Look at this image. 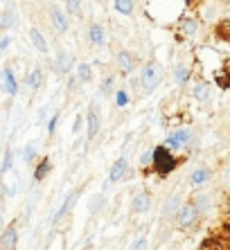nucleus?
Wrapping results in <instances>:
<instances>
[{
  "mask_svg": "<svg viewBox=\"0 0 230 250\" xmlns=\"http://www.w3.org/2000/svg\"><path fill=\"white\" fill-rule=\"evenodd\" d=\"M162 79H165V68H162V63L156 61V59L147 61L138 75V83H140V88H142V93H147V95L154 93L156 88L162 83Z\"/></svg>",
  "mask_w": 230,
  "mask_h": 250,
  "instance_id": "nucleus-1",
  "label": "nucleus"
},
{
  "mask_svg": "<svg viewBox=\"0 0 230 250\" xmlns=\"http://www.w3.org/2000/svg\"><path fill=\"white\" fill-rule=\"evenodd\" d=\"M196 142V131L190 126H179L174 128L172 133L167 135L165 140H162V145L169 149V151H190L192 146H194Z\"/></svg>",
  "mask_w": 230,
  "mask_h": 250,
  "instance_id": "nucleus-2",
  "label": "nucleus"
},
{
  "mask_svg": "<svg viewBox=\"0 0 230 250\" xmlns=\"http://www.w3.org/2000/svg\"><path fill=\"white\" fill-rule=\"evenodd\" d=\"M176 167H179L176 153L169 151L165 145L154 146V165H151V169H156V174L167 176V174H172Z\"/></svg>",
  "mask_w": 230,
  "mask_h": 250,
  "instance_id": "nucleus-3",
  "label": "nucleus"
},
{
  "mask_svg": "<svg viewBox=\"0 0 230 250\" xmlns=\"http://www.w3.org/2000/svg\"><path fill=\"white\" fill-rule=\"evenodd\" d=\"M199 219H201V214H199V209L194 208V203H192V201H185V203L181 205V209L176 212V216H174V223H176V228H181V230H190V228H194L196 223H199Z\"/></svg>",
  "mask_w": 230,
  "mask_h": 250,
  "instance_id": "nucleus-4",
  "label": "nucleus"
},
{
  "mask_svg": "<svg viewBox=\"0 0 230 250\" xmlns=\"http://www.w3.org/2000/svg\"><path fill=\"white\" fill-rule=\"evenodd\" d=\"M183 203H185V201H183V192H179V189H176L174 194H169V196L165 198L162 209H161V219H162V221H172Z\"/></svg>",
  "mask_w": 230,
  "mask_h": 250,
  "instance_id": "nucleus-5",
  "label": "nucleus"
},
{
  "mask_svg": "<svg viewBox=\"0 0 230 250\" xmlns=\"http://www.w3.org/2000/svg\"><path fill=\"white\" fill-rule=\"evenodd\" d=\"M115 65H117L122 77H131L136 72V65H138L136 54L129 52V50H120V52L115 54Z\"/></svg>",
  "mask_w": 230,
  "mask_h": 250,
  "instance_id": "nucleus-6",
  "label": "nucleus"
},
{
  "mask_svg": "<svg viewBox=\"0 0 230 250\" xmlns=\"http://www.w3.org/2000/svg\"><path fill=\"white\" fill-rule=\"evenodd\" d=\"M99 131H102V115H99L97 106L92 104L86 111V140L88 142H92V140L97 138Z\"/></svg>",
  "mask_w": 230,
  "mask_h": 250,
  "instance_id": "nucleus-7",
  "label": "nucleus"
},
{
  "mask_svg": "<svg viewBox=\"0 0 230 250\" xmlns=\"http://www.w3.org/2000/svg\"><path fill=\"white\" fill-rule=\"evenodd\" d=\"M18 246V223H7L5 230L0 232V250H16Z\"/></svg>",
  "mask_w": 230,
  "mask_h": 250,
  "instance_id": "nucleus-8",
  "label": "nucleus"
},
{
  "mask_svg": "<svg viewBox=\"0 0 230 250\" xmlns=\"http://www.w3.org/2000/svg\"><path fill=\"white\" fill-rule=\"evenodd\" d=\"M151 205H154V196H151V192H147V189H140V192L131 198L133 214H147L151 209Z\"/></svg>",
  "mask_w": 230,
  "mask_h": 250,
  "instance_id": "nucleus-9",
  "label": "nucleus"
},
{
  "mask_svg": "<svg viewBox=\"0 0 230 250\" xmlns=\"http://www.w3.org/2000/svg\"><path fill=\"white\" fill-rule=\"evenodd\" d=\"M86 41L91 43L92 47H104L106 45V41H109V36H106V29H104V25L99 23H91L86 29Z\"/></svg>",
  "mask_w": 230,
  "mask_h": 250,
  "instance_id": "nucleus-10",
  "label": "nucleus"
},
{
  "mask_svg": "<svg viewBox=\"0 0 230 250\" xmlns=\"http://www.w3.org/2000/svg\"><path fill=\"white\" fill-rule=\"evenodd\" d=\"M79 194H81V189H72V192H70L68 196L64 198V203H61L57 209H54V214H52L50 221H52V223H59V221H61V219L68 214L70 209L75 208V203H77V198H79Z\"/></svg>",
  "mask_w": 230,
  "mask_h": 250,
  "instance_id": "nucleus-11",
  "label": "nucleus"
},
{
  "mask_svg": "<svg viewBox=\"0 0 230 250\" xmlns=\"http://www.w3.org/2000/svg\"><path fill=\"white\" fill-rule=\"evenodd\" d=\"M50 23L52 27H54V32H59V34H66L70 29V18L66 12H61L59 7H52L50 9Z\"/></svg>",
  "mask_w": 230,
  "mask_h": 250,
  "instance_id": "nucleus-12",
  "label": "nucleus"
},
{
  "mask_svg": "<svg viewBox=\"0 0 230 250\" xmlns=\"http://www.w3.org/2000/svg\"><path fill=\"white\" fill-rule=\"evenodd\" d=\"M179 32L185 36V39H196V36L201 34V23H199V18H181L179 21Z\"/></svg>",
  "mask_w": 230,
  "mask_h": 250,
  "instance_id": "nucleus-13",
  "label": "nucleus"
},
{
  "mask_svg": "<svg viewBox=\"0 0 230 250\" xmlns=\"http://www.w3.org/2000/svg\"><path fill=\"white\" fill-rule=\"evenodd\" d=\"M210 178H212V171L207 167H196L190 171V176H187V183H190V187H203L210 183Z\"/></svg>",
  "mask_w": 230,
  "mask_h": 250,
  "instance_id": "nucleus-14",
  "label": "nucleus"
},
{
  "mask_svg": "<svg viewBox=\"0 0 230 250\" xmlns=\"http://www.w3.org/2000/svg\"><path fill=\"white\" fill-rule=\"evenodd\" d=\"M129 171V160L124 156H120L113 165L109 167V183H117L124 178V174Z\"/></svg>",
  "mask_w": 230,
  "mask_h": 250,
  "instance_id": "nucleus-15",
  "label": "nucleus"
},
{
  "mask_svg": "<svg viewBox=\"0 0 230 250\" xmlns=\"http://www.w3.org/2000/svg\"><path fill=\"white\" fill-rule=\"evenodd\" d=\"M52 68H54V72H57V75H70V72H72V57H70L68 52L54 54Z\"/></svg>",
  "mask_w": 230,
  "mask_h": 250,
  "instance_id": "nucleus-16",
  "label": "nucleus"
},
{
  "mask_svg": "<svg viewBox=\"0 0 230 250\" xmlns=\"http://www.w3.org/2000/svg\"><path fill=\"white\" fill-rule=\"evenodd\" d=\"M18 25V9L14 5H7L5 12H0V29L2 32H9L12 27Z\"/></svg>",
  "mask_w": 230,
  "mask_h": 250,
  "instance_id": "nucleus-17",
  "label": "nucleus"
},
{
  "mask_svg": "<svg viewBox=\"0 0 230 250\" xmlns=\"http://www.w3.org/2000/svg\"><path fill=\"white\" fill-rule=\"evenodd\" d=\"M192 97H194L199 104H206V102H210V97H212V86L207 82H203V79H199V82L192 86Z\"/></svg>",
  "mask_w": 230,
  "mask_h": 250,
  "instance_id": "nucleus-18",
  "label": "nucleus"
},
{
  "mask_svg": "<svg viewBox=\"0 0 230 250\" xmlns=\"http://www.w3.org/2000/svg\"><path fill=\"white\" fill-rule=\"evenodd\" d=\"M2 88L7 90L9 97H16L18 95V79L12 68H2Z\"/></svg>",
  "mask_w": 230,
  "mask_h": 250,
  "instance_id": "nucleus-19",
  "label": "nucleus"
},
{
  "mask_svg": "<svg viewBox=\"0 0 230 250\" xmlns=\"http://www.w3.org/2000/svg\"><path fill=\"white\" fill-rule=\"evenodd\" d=\"M172 75H174V82L179 83V86H185L192 79V70L187 63H176L172 70Z\"/></svg>",
  "mask_w": 230,
  "mask_h": 250,
  "instance_id": "nucleus-20",
  "label": "nucleus"
},
{
  "mask_svg": "<svg viewBox=\"0 0 230 250\" xmlns=\"http://www.w3.org/2000/svg\"><path fill=\"white\" fill-rule=\"evenodd\" d=\"M41 83H43V68L36 65V68H32L27 72V77H25V86H27L29 90H39Z\"/></svg>",
  "mask_w": 230,
  "mask_h": 250,
  "instance_id": "nucleus-21",
  "label": "nucleus"
},
{
  "mask_svg": "<svg viewBox=\"0 0 230 250\" xmlns=\"http://www.w3.org/2000/svg\"><path fill=\"white\" fill-rule=\"evenodd\" d=\"M52 171V160L50 158H41L39 163H36V169H34V181L41 183V181H46L47 176H50Z\"/></svg>",
  "mask_w": 230,
  "mask_h": 250,
  "instance_id": "nucleus-22",
  "label": "nucleus"
},
{
  "mask_svg": "<svg viewBox=\"0 0 230 250\" xmlns=\"http://www.w3.org/2000/svg\"><path fill=\"white\" fill-rule=\"evenodd\" d=\"M29 41H32V45L39 50V54H47V41H46V36L41 34L36 27H29Z\"/></svg>",
  "mask_w": 230,
  "mask_h": 250,
  "instance_id": "nucleus-23",
  "label": "nucleus"
},
{
  "mask_svg": "<svg viewBox=\"0 0 230 250\" xmlns=\"http://www.w3.org/2000/svg\"><path fill=\"white\" fill-rule=\"evenodd\" d=\"M115 90H117V88H115V75H106L102 82H99V97L109 99L115 95Z\"/></svg>",
  "mask_w": 230,
  "mask_h": 250,
  "instance_id": "nucleus-24",
  "label": "nucleus"
},
{
  "mask_svg": "<svg viewBox=\"0 0 230 250\" xmlns=\"http://www.w3.org/2000/svg\"><path fill=\"white\" fill-rule=\"evenodd\" d=\"M113 9L120 14V16H133L136 2H133V0H113Z\"/></svg>",
  "mask_w": 230,
  "mask_h": 250,
  "instance_id": "nucleus-25",
  "label": "nucleus"
},
{
  "mask_svg": "<svg viewBox=\"0 0 230 250\" xmlns=\"http://www.w3.org/2000/svg\"><path fill=\"white\" fill-rule=\"evenodd\" d=\"M192 203H194V208L199 209V214H207L210 212V208H212V201H210V196L207 194H196L194 198H192Z\"/></svg>",
  "mask_w": 230,
  "mask_h": 250,
  "instance_id": "nucleus-26",
  "label": "nucleus"
},
{
  "mask_svg": "<svg viewBox=\"0 0 230 250\" xmlns=\"http://www.w3.org/2000/svg\"><path fill=\"white\" fill-rule=\"evenodd\" d=\"M151 165H154V146H147L138 156V167L142 171H147V169H151Z\"/></svg>",
  "mask_w": 230,
  "mask_h": 250,
  "instance_id": "nucleus-27",
  "label": "nucleus"
},
{
  "mask_svg": "<svg viewBox=\"0 0 230 250\" xmlns=\"http://www.w3.org/2000/svg\"><path fill=\"white\" fill-rule=\"evenodd\" d=\"M75 77L79 79V83H88L92 79V65L91 63H79L77 65V70H75Z\"/></svg>",
  "mask_w": 230,
  "mask_h": 250,
  "instance_id": "nucleus-28",
  "label": "nucleus"
},
{
  "mask_svg": "<svg viewBox=\"0 0 230 250\" xmlns=\"http://www.w3.org/2000/svg\"><path fill=\"white\" fill-rule=\"evenodd\" d=\"M39 158V142H27L23 149V163L32 165Z\"/></svg>",
  "mask_w": 230,
  "mask_h": 250,
  "instance_id": "nucleus-29",
  "label": "nucleus"
},
{
  "mask_svg": "<svg viewBox=\"0 0 230 250\" xmlns=\"http://www.w3.org/2000/svg\"><path fill=\"white\" fill-rule=\"evenodd\" d=\"M12 169H14V149L12 146H7L5 158H2V165H0V176H5L7 171H12Z\"/></svg>",
  "mask_w": 230,
  "mask_h": 250,
  "instance_id": "nucleus-30",
  "label": "nucleus"
},
{
  "mask_svg": "<svg viewBox=\"0 0 230 250\" xmlns=\"http://www.w3.org/2000/svg\"><path fill=\"white\" fill-rule=\"evenodd\" d=\"M113 99H115V106H117V108H127L129 102H131V97H129V93H127V88H117V90H115V95H113Z\"/></svg>",
  "mask_w": 230,
  "mask_h": 250,
  "instance_id": "nucleus-31",
  "label": "nucleus"
},
{
  "mask_svg": "<svg viewBox=\"0 0 230 250\" xmlns=\"http://www.w3.org/2000/svg\"><path fill=\"white\" fill-rule=\"evenodd\" d=\"M66 14H68V16H79L81 0H66Z\"/></svg>",
  "mask_w": 230,
  "mask_h": 250,
  "instance_id": "nucleus-32",
  "label": "nucleus"
},
{
  "mask_svg": "<svg viewBox=\"0 0 230 250\" xmlns=\"http://www.w3.org/2000/svg\"><path fill=\"white\" fill-rule=\"evenodd\" d=\"M104 205V196H92V201L88 203V209H91V214H97L99 209Z\"/></svg>",
  "mask_w": 230,
  "mask_h": 250,
  "instance_id": "nucleus-33",
  "label": "nucleus"
},
{
  "mask_svg": "<svg viewBox=\"0 0 230 250\" xmlns=\"http://www.w3.org/2000/svg\"><path fill=\"white\" fill-rule=\"evenodd\" d=\"M57 124H59V113H54V115H50V120H47V135H54L57 133Z\"/></svg>",
  "mask_w": 230,
  "mask_h": 250,
  "instance_id": "nucleus-34",
  "label": "nucleus"
},
{
  "mask_svg": "<svg viewBox=\"0 0 230 250\" xmlns=\"http://www.w3.org/2000/svg\"><path fill=\"white\" fill-rule=\"evenodd\" d=\"M14 43V36L12 34H5V36H0V52H7L9 50V45Z\"/></svg>",
  "mask_w": 230,
  "mask_h": 250,
  "instance_id": "nucleus-35",
  "label": "nucleus"
},
{
  "mask_svg": "<svg viewBox=\"0 0 230 250\" xmlns=\"http://www.w3.org/2000/svg\"><path fill=\"white\" fill-rule=\"evenodd\" d=\"M131 250H149V241H147V237L136 239V244H133Z\"/></svg>",
  "mask_w": 230,
  "mask_h": 250,
  "instance_id": "nucleus-36",
  "label": "nucleus"
},
{
  "mask_svg": "<svg viewBox=\"0 0 230 250\" xmlns=\"http://www.w3.org/2000/svg\"><path fill=\"white\" fill-rule=\"evenodd\" d=\"M84 122H86V117L77 115V117H75V122H72V133H79L81 128H84Z\"/></svg>",
  "mask_w": 230,
  "mask_h": 250,
  "instance_id": "nucleus-37",
  "label": "nucleus"
},
{
  "mask_svg": "<svg viewBox=\"0 0 230 250\" xmlns=\"http://www.w3.org/2000/svg\"><path fill=\"white\" fill-rule=\"evenodd\" d=\"M2 230H5V219L0 216V232H2Z\"/></svg>",
  "mask_w": 230,
  "mask_h": 250,
  "instance_id": "nucleus-38",
  "label": "nucleus"
},
{
  "mask_svg": "<svg viewBox=\"0 0 230 250\" xmlns=\"http://www.w3.org/2000/svg\"><path fill=\"white\" fill-rule=\"evenodd\" d=\"M228 209H230V203H228Z\"/></svg>",
  "mask_w": 230,
  "mask_h": 250,
  "instance_id": "nucleus-39",
  "label": "nucleus"
},
{
  "mask_svg": "<svg viewBox=\"0 0 230 250\" xmlns=\"http://www.w3.org/2000/svg\"><path fill=\"white\" fill-rule=\"evenodd\" d=\"M226 2H230V0H226Z\"/></svg>",
  "mask_w": 230,
  "mask_h": 250,
  "instance_id": "nucleus-40",
  "label": "nucleus"
}]
</instances>
